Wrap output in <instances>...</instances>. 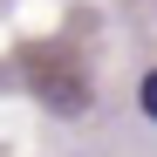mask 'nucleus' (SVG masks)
Listing matches in <instances>:
<instances>
[{
  "label": "nucleus",
  "mask_w": 157,
  "mask_h": 157,
  "mask_svg": "<svg viewBox=\"0 0 157 157\" xmlns=\"http://www.w3.org/2000/svg\"><path fill=\"white\" fill-rule=\"evenodd\" d=\"M137 102H144V116H150V123H157V68H150V75H144V89H137Z\"/></svg>",
  "instance_id": "nucleus-1"
}]
</instances>
